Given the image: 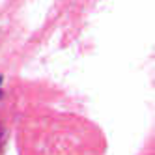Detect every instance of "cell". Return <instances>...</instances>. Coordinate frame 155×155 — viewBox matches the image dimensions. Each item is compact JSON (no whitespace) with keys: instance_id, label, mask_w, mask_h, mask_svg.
<instances>
[{"instance_id":"cell-1","label":"cell","mask_w":155,"mask_h":155,"mask_svg":"<svg viewBox=\"0 0 155 155\" xmlns=\"http://www.w3.org/2000/svg\"><path fill=\"white\" fill-rule=\"evenodd\" d=\"M2 142H4V127H2V121H0V150H2Z\"/></svg>"},{"instance_id":"cell-2","label":"cell","mask_w":155,"mask_h":155,"mask_svg":"<svg viewBox=\"0 0 155 155\" xmlns=\"http://www.w3.org/2000/svg\"><path fill=\"white\" fill-rule=\"evenodd\" d=\"M0 84H2V79H0Z\"/></svg>"}]
</instances>
